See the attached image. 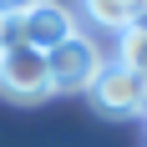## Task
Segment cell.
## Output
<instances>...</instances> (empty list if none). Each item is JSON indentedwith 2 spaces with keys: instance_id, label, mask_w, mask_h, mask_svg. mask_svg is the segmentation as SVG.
<instances>
[{
  "instance_id": "obj_2",
  "label": "cell",
  "mask_w": 147,
  "mask_h": 147,
  "mask_svg": "<svg viewBox=\"0 0 147 147\" xmlns=\"http://www.w3.org/2000/svg\"><path fill=\"white\" fill-rule=\"evenodd\" d=\"M76 36V15L61 5V0H41V5H30L26 15H15L10 26H5V41H20V46H36V51H56L61 41H71Z\"/></svg>"
},
{
  "instance_id": "obj_6",
  "label": "cell",
  "mask_w": 147,
  "mask_h": 147,
  "mask_svg": "<svg viewBox=\"0 0 147 147\" xmlns=\"http://www.w3.org/2000/svg\"><path fill=\"white\" fill-rule=\"evenodd\" d=\"M91 26H107V30H127L132 26V0H81Z\"/></svg>"
},
{
  "instance_id": "obj_8",
  "label": "cell",
  "mask_w": 147,
  "mask_h": 147,
  "mask_svg": "<svg viewBox=\"0 0 147 147\" xmlns=\"http://www.w3.org/2000/svg\"><path fill=\"white\" fill-rule=\"evenodd\" d=\"M132 20H137V26H147V0H132Z\"/></svg>"
},
{
  "instance_id": "obj_4",
  "label": "cell",
  "mask_w": 147,
  "mask_h": 147,
  "mask_svg": "<svg viewBox=\"0 0 147 147\" xmlns=\"http://www.w3.org/2000/svg\"><path fill=\"white\" fill-rule=\"evenodd\" d=\"M46 66H51V91H86L107 61H102V51L76 30L71 41H61L56 51L46 56Z\"/></svg>"
},
{
  "instance_id": "obj_1",
  "label": "cell",
  "mask_w": 147,
  "mask_h": 147,
  "mask_svg": "<svg viewBox=\"0 0 147 147\" xmlns=\"http://www.w3.org/2000/svg\"><path fill=\"white\" fill-rule=\"evenodd\" d=\"M0 91L10 102H46L51 96V66H46V51L20 41L0 46Z\"/></svg>"
},
{
  "instance_id": "obj_3",
  "label": "cell",
  "mask_w": 147,
  "mask_h": 147,
  "mask_svg": "<svg viewBox=\"0 0 147 147\" xmlns=\"http://www.w3.org/2000/svg\"><path fill=\"white\" fill-rule=\"evenodd\" d=\"M86 96L107 117H137V112H147V81L137 71H127L122 61H107L96 71V81L86 86Z\"/></svg>"
},
{
  "instance_id": "obj_7",
  "label": "cell",
  "mask_w": 147,
  "mask_h": 147,
  "mask_svg": "<svg viewBox=\"0 0 147 147\" xmlns=\"http://www.w3.org/2000/svg\"><path fill=\"white\" fill-rule=\"evenodd\" d=\"M30 5H41V0H0V15H10V20H15V15H26Z\"/></svg>"
},
{
  "instance_id": "obj_5",
  "label": "cell",
  "mask_w": 147,
  "mask_h": 147,
  "mask_svg": "<svg viewBox=\"0 0 147 147\" xmlns=\"http://www.w3.org/2000/svg\"><path fill=\"white\" fill-rule=\"evenodd\" d=\"M117 61L147 81V26H137V20H132V26L122 30V41H117Z\"/></svg>"
},
{
  "instance_id": "obj_9",
  "label": "cell",
  "mask_w": 147,
  "mask_h": 147,
  "mask_svg": "<svg viewBox=\"0 0 147 147\" xmlns=\"http://www.w3.org/2000/svg\"><path fill=\"white\" fill-rule=\"evenodd\" d=\"M5 26H10V15H0V46H5Z\"/></svg>"
}]
</instances>
